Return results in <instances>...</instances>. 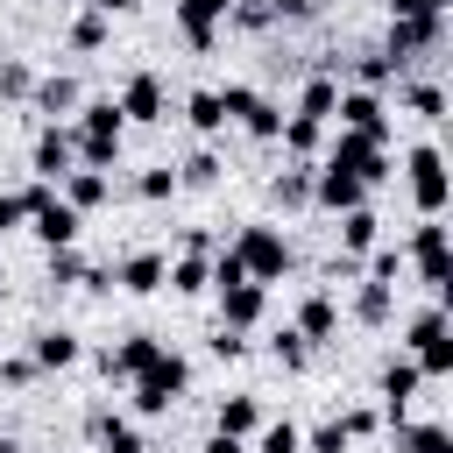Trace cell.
<instances>
[{
  "label": "cell",
  "mask_w": 453,
  "mask_h": 453,
  "mask_svg": "<svg viewBox=\"0 0 453 453\" xmlns=\"http://www.w3.org/2000/svg\"><path fill=\"white\" fill-rule=\"evenodd\" d=\"M120 134H127L120 106H113V99H85V106H78V134H71V149H78V170H113V156H120Z\"/></svg>",
  "instance_id": "1"
},
{
  "label": "cell",
  "mask_w": 453,
  "mask_h": 453,
  "mask_svg": "<svg viewBox=\"0 0 453 453\" xmlns=\"http://www.w3.org/2000/svg\"><path fill=\"white\" fill-rule=\"evenodd\" d=\"M403 347H411V361H418L425 382H432V375H453V319H446V304H425V311L411 319Z\"/></svg>",
  "instance_id": "2"
},
{
  "label": "cell",
  "mask_w": 453,
  "mask_h": 453,
  "mask_svg": "<svg viewBox=\"0 0 453 453\" xmlns=\"http://www.w3.org/2000/svg\"><path fill=\"white\" fill-rule=\"evenodd\" d=\"M184 389H191V361L163 347V354H156V361L134 375V411H142V418H163V411H170Z\"/></svg>",
  "instance_id": "3"
},
{
  "label": "cell",
  "mask_w": 453,
  "mask_h": 453,
  "mask_svg": "<svg viewBox=\"0 0 453 453\" xmlns=\"http://www.w3.org/2000/svg\"><path fill=\"white\" fill-rule=\"evenodd\" d=\"M212 92H219V113H226V120H241L255 142H276V134H283V106H276V99H262L255 85H212Z\"/></svg>",
  "instance_id": "4"
},
{
  "label": "cell",
  "mask_w": 453,
  "mask_h": 453,
  "mask_svg": "<svg viewBox=\"0 0 453 453\" xmlns=\"http://www.w3.org/2000/svg\"><path fill=\"white\" fill-rule=\"evenodd\" d=\"M389 142H375V134H333V149H326V170H347L354 184H382L389 177V156H382Z\"/></svg>",
  "instance_id": "5"
},
{
  "label": "cell",
  "mask_w": 453,
  "mask_h": 453,
  "mask_svg": "<svg viewBox=\"0 0 453 453\" xmlns=\"http://www.w3.org/2000/svg\"><path fill=\"white\" fill-rule=\"evenodd\" d=\"M234 262L248 269V283H276V276L290 269V241H283L276 226H241V241H234Z\"/></svg>",
  "instance_id": "6"
},
{
  "label": "cell",
  "mask_w": 453,
  "mask_h": 453,
  "mask_svg": "<svg viewBox=\"0 0 453 453\" xmlns=\"http://www.w3.org/2000/svg\"><path fill=\"white\" fill-rule=\"evenodd\" d=\"M403 177H411L418 212H425V219H439V212H446V191H453V184H446V156H439L432 142H418V149L403 156Z\"/></svg>",
  "instance_id": "7"
},
{
  "label": "cell",
  "mask_w": 453,
  "mask_h": 453,
  "mask_svg": "<svg viewBox=\"0 0 453 453\" xmlns=\"http://www.w3.org/2000/svg\"><path fill=\"white\" fill-rule=\"evenodd\" d=\"M28 226H35V241H42V248H71L85 219L57 198V184H28Z\"/></svg>",
  "instance_id": "8"
},
{
  "label": "cell",
  "mask_w": 453,
  "mask_h": 453,
  "mask_svg": "<svg viewBox=\"0 0 453 453\" xmlns=\"http://www.w3.org/2000/svg\"><path fill=\"white\" fill-rule=\"evenodd\" d=\"M411 262H418V283L432 290V297H446L453 290V255H446V226L439 219H418V234H411V248H403Z\"/></svg>",
  "instance_id": "9"
},
{
  "label": "cell",
  "mask_w": 453,
  "mask_h": 453,
  "mask_svg": "<svg viewBox=\"0 0 453 453\" xmlns=\"http://www.w3.org/2000/svg\"><path fill=\"white\" fill-rule=\"evenodd\" d=\"M28 170H35V184H64V177L78 170V149H71V127H57V120H42V134H35V149H28Z\"/></svg>",
  "instance_id": "10"
},
{
  "label": "cell",
  "mask_w": 453,
  "mask_h": 453,
  "mask_svg": "<svg viewBox=\"0 0 453 453\" xmlns=\"http://www.w3.org/2000/svg\"><path fill=\"white\" fill-rule=\"evenodd\" d=\"M333 120H340L347 134H375V142H389V113H382V92H361V85H347V92L333 99Z\"/></svg>",
  "instance_id": "11"
},
{
  "label": "cell",
  "mask_w": 453,
  "mask_h": 453,
  "mask_svg": "<svg viewBox=\"0 0 453 453\" xmlns=\"http://www.w3.org/2000/svg\"><path fill=\"white\" fill-rule=\"evenodd\" d=\"M439 35H446V14H425V21H389V64H411V57H425V50H439Z\"/></svg>",
  "instance_id": "12"
},
{
  "label": "cell",
  "mask_w": 453,
  "mask_h": 453,
  "mask_svg": "<svg viewBox=\"0 0 453 453\" xmlns=\"http://www.w3.org/2000/svg\"><path fill=\"white\" fill-rule=\"evenodd\" d=\"M113 106H120V120H142V127L170 113V99H163V78H156V71H134V78L120 85V99H113Z\"/></svg>",
  "instance_id": "13"
},
{
  "label": "cell",
  "mask_w": 453,
  "mask_h": 453,
  "mask_svg": "<svg viewBox=\"0 0 453 453\" xmlns=\"http://www.w3.org/2000/svg\"><path fill=\"white\" fill-rule=\"evenodd\" d=\"M226 14H234V0H177V28H184L191 50H212V35L226 28Z\"/></svg>",
  "instance_id": "14"
},
{
  "label": "cell",
  "mask_w": 453,
  "mask_h": 453,
  "mask_svg": "<svg viewBox=\"0 0 453 453\" xmlns=\"http://www.w3.org/2000/svg\"><path fill=\"white\" fill-rule=\"evenodd\" d=\"M85 354V340L71 333V326H42L35 340H28V361H35V375H57V368H71Z\"/></svg>",
  "instance_id": "15"
},
{
  "label": "cell",
  "mask_w": 453,
  "mask_h": 453,
  "mask_svg": "<svg viewBox=\"0 0 453 453\" xmlns=\"http://www.w3.org/2000/svg\"><path fill=\"white\" fill-rule=\"evenodd\" d=\"M156 354H163V340H156V333H127L120 347H106V354H99V368H106L113 382H134V375H142Z\"/></svg>",
  "instance_id": "16"
},
{
  "label": "cell",
  "mask_w": 453,
  "mask_h": 453,
  "mask_svg": "<svg viewBox=\"0 0 453 453\" xmlns=\"http://www.w3.org/2000/svg\"><path fill=\"white\" fill-rule=\"evenodd\" d=\"M418 361L411 354H396L389 368H382V411H389V425H411V396H418Z\"/></svg>",
  "instance_id": "17"
},
{
  "label": "cell",
  "mask_w": 453,
  "mask_h": 453,
  "mask_svg": "<svg viewBox=\"0 0 453 453\" xmlns=\"http://www.w3.org/2000/svg\"><path fill=\"white\" fill-rule=\"evenodd\" d=\"M311 205H326V212H354V205H368V184H354L347 170H311Z\"/></svg>",
  "instance_id": "18"
},
{
  "label": "cell",
  "mask_w": 453,
  "mask_h": 453,
  "mask_svg": "<svg viewBox=\"0 0 453 453\" xmlns=\"http://www.w3.org/2000/svg\"><path fill=\"white\" fill-rule=\"evenodd\" d=\"M304 347H326L333 333H340V304H333V290H311L304 304H297V326H290Z\"/></svg>",
  "instance_id": "19"
},
{
  "label": "cell",
  "mask_w": 453,
  "mask_h": 453,
  "mask_svg": "<svg viewBox=\"0 0 453 453\" xmlns=\"http://www.w3.org/2000/svg\"><path fill=\"white\" fill-rule=\"evenodd\" d=\"M262 304H269L262 283H226V290H219V326H226V333H248V326L262 319Z\"/></svg>",
  "instance_id": "20"
},
{
  "label": "cell",
  "mask_w": 453,
  "mask_h": 453,
  "mask_svg": "<svg viewBox=\"0 0 453 453\" xmlns=\"http://www.w3.org/2000/svg\"><path fill=\"white\" fill-rule=\"evenodd\" d=\"M113 283H120L127 297H156V290H163V255H149V248L127 255V262L113 269Z\"/></svg>",
  "instance_id": "21"
},
{
  "label": "cell",
  "mask_w": 453,
  "mask_h": 453,
  "mask_svg": "<svg viewBox=\"0 0 453 453\" xmlns=\"http://www.w3.org/2000/svg\"><path fill=\"white\" fill-rule=\"evenodd\" d=\"M333 99H340V78H333V71H311L304 92H297V120H319V127H326V120H333Z\"/></svg>",
  "instance_id": "22"
},
{
  "label": "cell",
  "mask_w": 453,
  "mask_h": 453,
  "mask_svg": "<svg viewBox=\"0 0 453 453\" xmlns=\"http://www.w3.org/2000/svg\"><path fill=\"white\" fill-rule=\"evenodd\" d=\"M382 241V219H375V205H354V212H340V248H347V262L354 255H368Z\"/></svg>",
  "instance_id": "23"
},
{
  "label": "cell",
  "mask_w": 453,
  "mask_h": 453,
  "mask_svg": "<svg viewBox=\"0 0 453 453\" xmlns=\"http://www.w3.org/2000/svg\"><path fill=\"white\" fill-rule=\"evenodd\" d=\"M212 432L255 439V432H262V396H219V425H212Z\"/></svg>",
  "instance_id": "24"
},
{
  "label": "cell",
  "mask_w": 453,
  "mask_h": 453,
  "mask_svg": "<svg viewBox=\"0 0 453 453\" xmlns=\"http://www.w3.org/2000/svg\"><path fill=\"white\" fill-rule=\"evenodd\" d=\"M28 99H35V113H50V120H57V113H78V106H85L78 78H35V92H28Z\"/></svg>",
  "instance_id": "25"
},
{
  "label": "cell",
  "mask_w": 453,
  "mask_h": 453,
  "mask_svg": "<svg viewBox=\"0 0 453 453\" xmlns=\"http://www.w3.org/2000/svg\"><path fill=\"white\" fill-rule=\"evenodd\" d=\"M57 198H64V205H71V212H78V219H85V212H92V205H106V170H71V177H64V191H57Z\"/></svg>",
  "instance_id": "26"
},
{
  "label": "cell",
  "mask_w": 453,
  "mask_h": 453,
  "mask_svg": "<svg viewBox=\"0 0 453 453\" xmlns=\"http://www.w3.org/2000/svg\"><path fill=\"white\" fill-rule=\"evenodd\" d=\"M92 439H99V453H142V425L134 418H92Z\"/></svg>",
  "instance_id": "27"
},
{
  "label": "cell",
  "mask_w": 453,
  "mask_h": 453,
  "mask_svg": "<svg viewBox=\"0 0 453 453\" xmlns=\"http://www.w3.org/2000/svg\"><path fill=\"white\" fill-rule=\"evenodd\" d=\"M248 453H304V432L290 418H262V432L248 439Z\"/></svg>",
  "instance_id": "28"
},
{
  "label": "cell",
  "mask_w": 453,
  "mask_h": 453,
  "mask_svg": "<svg viewBox=\"0 0 453 453\" xmlns=\"http://www.w3.org/2000/svg\"><path fill=\"white\" fill-rule=\"evenodd\" d=\"M311 170H319V163H297V170H283V177L269 184V198H276L283 212H297V205H311Z\"/></svg>",
  "instance_id": "29"
},
{
  "label": "cell",
  "mask_w": 453,
  "mask_h": 453,
  "mask_svg": "<svg viewBox=\"0 0 453 453\" xmlns=\"http://www.w3.org/2000/svg\"><path fill=\"white\" fill-rule=\"evenodd\" d=\"M396 446L403 453H453V432L425 418V425H396Z\"/></svg>",
  "instance_id": "30"
},
{
  "label": "cell",
  "mask_w": 453,
  "mask_h": 453,
  "mask_svg": "<svg viewBox=\"0 0 453 453\" xmlns=\"http://www.w3.org/2000/svg\"><path fill=\"white\" fill-rule=\"evenodd\" d=\"M184 120H191L198 134H219V127H226V113H219V92H212V85H198V92L184 99Z\"/></svg>",
  "instance_id": "31"
},
{
  "label": "cell",
  "mask_w": 453,
  "mask_h": 453,
  "mask_svg": "<svg viewBox=\"0 0 453 453\" xmlns=\"http://www.w3.org/2000/svg\"><path fill=\"white\" fill-rule=\"evenodd\" d=\"M276 142H283V149H290L297 163H311V156H319V142H326V127H319V120H297V113H290Z\"/></svg>",
  "instance_id": "32"
},
{
  "label": "cell",
  "mask_w": 453,
  "mask_h": 453,
  "mask_svg": "<svg viewBox=\"0 0 453 453\" xmlns=\"http://www.w3.org/2000/svg\"><path fill=\"white\" fill-rule=\"evenodd\" d=\"M354 319H361V326H382V319H389V283H368V276H361V290H354Z\"/></svg>",
  "instance_id": "33"
},
{
  "label": "cell",
  "mask_w": 453,
  "mask_h": 453,
  "mask_svg": "<svg viewBox=\"0 0 453 453\" xmlns=\"http://www.w3.org/2000/svg\"><path fill=\"white\" fill-rule=\"evenodd\" d=\"M403 106H411L418 120H446V92H439V85H403Z\"/></svg>",
  "instance_id": "34"
},
{
  "label": "cell",
  "mask_w": 453,
  "mask_h": 453,
  "mask_svg": "<svg viewBox=\"0 0 453 453\" xmlns=\"http://www.w3.org/2000/svg\"><path fill=\"white\" fill-rule=\"evenodd\" d=\"M177 184H191V191H205V184H219V156L212 149H198L184 170H177Z\"/></svg>",
  "instance_id": "35"
},
{
  "label": "cell",
  "mask_w": 453,
  "mask_h": 453,
  "mask_svg": "<svg viewBox=\"0 0 453 453\" xmlns=\"http://www.w3.org/2000/svg\"><path fill=\"white\" fill-rule=\"evenodd\" d=\"M396 269H403V248H382V241H375V248H368V283H389V290H396Z\"/></svg>",
  "instance_id": "36"
},
{
  "label": "cell",
  "mask_w": 453,
  "mask_h": 453,
  "mask_svg": "<svg viewBox=\"0 0 453 453\" xmlns=\"http://www.w3.org/2000/svg\"><path fill=\"white\" fill-rule=\"evenodd\" d=\"M99 42H106V14H92V7H85V14L71 21V50H99Z\"/></svg>",
  "instance_id": "37"
},
{
  "label": "cell",
  "mask_w": 453,
  "mask_h": 453,
  "mask_svg": "<svg viewBox=\"0 0 453 453\" xmlns=\"http://www.w3.org/2000/svg\"><path fill=\"white\" fill-rule=\"evenodd\" d=\"M134 191H142V198H170V191H177V170H170V163H156V170H142V177H134Z\"/></svg>",
  "instance_id": "38"
},
{
  "label": "cell",
  "mask_w": 453,
  "mask_h": 453,
  "mask_svg": "<svg viewBox=\"0 0 453 453\" xmlns=\"http://www.w3.org/2000/svg\"><path fill=\"white\" fill-rule=\"evenodd\" d=\"M347 446H354V439L340 432V418H333V425H319V432H304V453H347Z\"/></svg>",
  "instance_id": "39"
},
{
  "label": "cell",
  "mask_w": 453,
  "mask_h": 453,
  "mask_svg": "<svg viewBox=\"0 0 453 453\" xmlns=\"http://www.w3.org/2000/svg\"><path fill=\"white\" fill-rule=\"evenodd\" d=\"M35 92V71L28 64H0V99H28Z\"/></svg>",
  "instance_id": "40"
},
{
  "label": "cell",
  "mask_w": 453,
  "mask_h": 453,
  "mask_svg": "<svg viewBox=\"0 0 453 453\" xmlns=\"http://www.w3.org/2000/svg\"><path fill=\"white\" fill-rule=\"evenodd\" d=\"M389 7V21H425V14H446L453 0H382Z\"/></svg>",
  "instance_id": "41"
},
{
  "label": "cell",
  "mask_w": 453,
  "mask_h": 453,
  "mask_svg": "<svg viewBox=\"0 0 453 453\" xmlns=\"http://www.w3.org/2000/svg\"><path fill=\"white\" fill-rule=\"evenodd\" d=\"M269 354H276V368H290V375H297V368H304V354H311V347H304V340H297V333H276V347H269Z\"/></svg>",
  "instance_id": "42"
},
{
  "label": "cell",
  "mask_w": 453,
  "mask_h": 453,
  "mask_svg": "<svg viewBox=\"0 0 453 453\" xmlns=\"http://www.w3.org/2000/svg\"><path fill=\"white\" fill-rule=\"evenodd\" d=\"M78 276H85V262L71 248H50V283H78Z\"/></svg>",
  "instance_id": "43"
},
{
  "label": "cell",
  "mask_w": 453,
  "mask_h": 453,
  "mask_svg": "<svg viewBox=\"0 0 453 453\" xmlns=\"http://www.w3.org/2000/svg\"><path fill=\"white\" fill-rule=\"evenodd\" d=\"M28 219V191H0V234H14Z\"/></svg>",
  "instance_id": "44"
},
{
  "label": "cell",
  "mask_w": 453,
  "mask_h": 453,
  "mask_svg": "<svg viewBox=\"0 0 453 453\" xmlns=\"http://www.w3.org/2000/svg\"><path fill=\"white\" fill-rule=\"evenodd\" d=\"M0 382H7V389H28V382H35V361H28V354L0 361Z\"/></svg>",
  "instance_id": "45"
},
{
  "label": "cell",
  "mask_w": 453,
  "mask_h": 453,
  "mask_svg": "<svg viewBox=\"0 0 453 453\" xmlns=\"http://www.w3.org/2000/svg\"><path fill=\"white\" fill-rule=\"evenodd\" d=\"M269 21H311V0H269Z\"/></svg>",
  "instance_id": "46"
},
{
  "label": "cell",
  "mask_w": 453,
  "mask_h": 453,
  "mask_svg": "<svg viewBox=\"0 0 453 453\" xmlns=\"http://www.w3.org/2000/svg\"><path fill=\"white\" fill-rule=\"evenodd\" d=\"M340 432H347V439H368V432H375V411H347Z\"/></svg>",
  "instance_id": "47"
},
{
  "label": "cell",
  "mask_w": 453,
  "mask_h": 453,
  "mask_svg": "<svg viewBox=\"0 0 453 453\" xmlns=\"http://www.w3.org/2000/svg\"><path fill=\"white\" fill-rule=\"evenodd\" d=\"M241 347H248V340H241V333H226V326H219V333H212V354H219V361H234V354H241Z\"/></svg>",
  "instance_id": "48"
},
{
  "label": "cell",
  "mask_w": 453,
  "mask_h": 453,
  "mask_svg": "<svg viewBox=\"0 0 453 453\" xmlns=\"http://www.w3.org/2000/svg\"><path fill=\"white\" fill-rule=\"evenodd\" d=\"M85 7H92V14H106V21H113V14H134V0H85Z\"/></svg>",
  "instance_id": "49"
},
{
  "label": "cell",
  "mask_w": 453,
  "mask_h": 453,
  "mask_svg": "<svg viewBox=\"0 0 453 453\" xmlns=\"http://www.w3.org/2000/svg\"><path fill=\"white\" fill-rule=\"evenodd\" d=\"M205 453H248V439H226V432H212V439H205Z\"/></svg>",
  "instance_id": "50"
},
{
  "label": "cell",
  "mask_w": 453,
  "mask_h": 453,
  "mask_svg": "<svg viewBox=\"0 0 453 453\" xmlns=\"http://www.w3.org/2000/svg\"><path fill=\"white\" fill-rule=\"evenodd\" d=\"M0 453H21V446H14V439H0Z\"/></svg>",
  "instance_id": "51"
},
{
  "label": "cell",
  "mask_w": 453,
  "mask_h": 453,
  "mask_svg": "<svg viewBox=\"0 0 453 453\" xmlns=\"http://www.w3.org/2000/svg\"><path fill=\"white\" fill-rule=\"evenodd\" d=\"M142 453H156V446H142Z\"/></svg>",
  "instance_id": "52"
}]
</instances>
